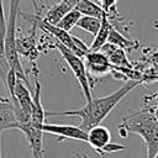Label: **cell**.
<instances>
[{"mask_svg": "<svg viewBox=\"0 0 158 158\" xmlns=\"http://www.w3.org/2000/svg\"><path fill=\"white\" fill-rule=\"evenodd\" d=\"M106 43H110V44H112L115 47H118V48H122L125 51H132V49L137 48V46H138L137 42L131 41L127 37H125L122 33H120L115 28V26L111 27V30L109 32V37H107Z\"/></svg>", "mask_w": 158, "mask_h": 158, "instance_id": "cell-14", "label": "cell"}, {"mask_svg": "<svg viewBox=\"0 0 158 158\" xmlns=\"http://www.w3.org/2000/svg\"><path fill=\"white\" fill-rule=\"evenodd\" d=\"M16 99L17 107L14 110L15 117L17 123H23L30 120L31 116V107H32V95L30 89L26 84H23V80L17 78L14 88V96L10 99Z\"/></svg>", "mask_w": 158, "mask_h": 158, "instance_id": "cell-5", "label": "cell"}, {"mask_svg": "<svg viewBox=\"0 0 158 158\" xmlns=\"http://www.w3.org/2000/svg\"><path fill=\"white\" fill-rule=\"evenodd\" d=\"M116 1L117 0H100V6L104 10V12L109 16L111 12L117 15L116 12Z\"/></svg>", "mask_w": 158, "mask_h": 158, "instance_id": "cell-20", "label": "cell"}, {"mask_svg": "<svg viewBox=\"0 0 158 158\" xmlns=\"http://www.w3.org/2000/svg\"><path fill=\"white\" fill-rule=\"evenodd\" d=\"M84 64L88 74L95 77L106 75L111 70V63L101 51H89L84 54Z\"/></svg>", "mask_w": 158, "mask_h": 158, "instance_id": "cell-7", "label": "cell"}, {"mask_svg": "<svg viewBox=\"0 0 158 158\" xmlns=\"http://www.w3.org/2000/svg\"><path fill=\"white\" fill-rule=\"evenodd\" d=\"M111 141L110 131L101 125H96L86 131V142L91 146L98 153L101 151L104 146H106Z\"/></svg>", "mask_w": 158, "mask_h": 158, "instance_id": "cell-10", "label": "cell"}, {"mask_svg": "<svg viewBox=\"0 0 158 158\" xmlns=\"http://www.w3.org/2000/svg\"><path fill=\"white\" fill-rule=\"evenodd\" d=\"M153 158H158V152H157V153H156V156H154V157H153Z\"/></svg>", "mask_w": 158, "mask_h": 158, "instance_id": "cell-24", "label": "cell"}, {"mask_svg": "<svg viewBox=\"0 0 158 158\" xmlns=\"http://www.w3.org/2000/svg\"><path fill=\"white\" fill-rule=\"evenodd\" d=\"M112 26H114V25L110 22L109 16H107L106 14L102 15L100 28H99V31L96 32V35L94 36V41H93V43L89 46V51H100V48L106 43L107 37H109V32H110V30H111Z\"/></svg>", "mask_w": 158, "mask_h": 158, "instance_id": "cell-13", "label": "cell"}, {"mask_svg": "<svg viewBox=\"0 0 158 158\" xmlns=\"http://www.w3.org/2000/svg\"><path fill=\"white\" fill-rule=\"evenodd\" d=\"M35 91L32 95V107H31V116L30 120L32 123L40 125L42 126L44 123V109L42 106V101H41V84L36 78V83H35Z\"/></svg>", "mask_w": 158, "mask_h": 158, "instance_id": "cell-12", "label": "cell"}, {"mask_svg": "<svg viewBox=\"0 0 158 158\" xmlns=\"http://www.w3.org/2000/svg\"><path fill=\"white\" fill-rule=\"evenodd\" d=\"M16 128L20 130L26 137L32 152V158H44V154H43V133L44 132L42 131V126L32 123L31 121H27L23 123H17Z\"/></svg>", "mask_w": 158, "mask_h": 158, "instance_id": "cell-6", "label": "cell"}, {"mask_svg": "<svg viewBox=\"0 0 158 158\" xmlns=\"http://www.w3.org/2000/svg\"><path fill=\"white\" fill-rule=\"evenodd\" d=\"M5 30H6V19H5L2 0H0V37L5 36Z\"/></svg>", "mask_w": 158, "mask_h": 158, "instance_id": "cell-21", "label": "cell"}, {"mask_svg": "<svg viewBox=\"0 0 158 158\" xmlns=\"http://www.w3.org/2000/svg\"><path fill=\"white\" fill-rule=\"evenodd\" d=\"M40 26H41L44 31H47V32H49L51 35H53V36L57 38V41H58L59 43H62L63 46H65L67 48H69L72 52H74L77 56H79V57L83 58V54L79 52V49L77 48V46H75V43H74L73 36L69 35L68 31H64V30L59 28V27L56 26V25H51V23L46 22L44 20H41V21H40Z\"/></svg>", "mask_w": 158, "mask_h": 158, "instance_id": "cell-9", "label": "cell"}, {"mask_svg": "<svg viewBox=\"0 0 158 158\" xmlns=\"http://www.w3.org/2000/svg\"><path fill=\"white\" fill-rule=\"evenodd\" d=\"M100 25H101V19L95 17V16L81 15L75 26L81 28V30H84V31H86V32H89V33H91L93 36H95L96 32L100 28Z\"/></svg>", "mask_w": 158, "mask_h": 158, "instance_id": "cell-17", "label": "cell"}, {"mask_svg": "<svg viewBox=\"0 0 158 158\" xmlns=\"http://www.w3.org/2000/svg\"><path fill=\"white\" fill-rule=\"evenodd\" d=\"M121 136L123 133H135L143 138L147 148V158H153L158 152V121L151 110L141 111L123 120L118 128Z\"/></svg>", "mask_w": 158, "mask_h": 158, "instance_id": "cell-2", "label": "cell"}, {"mask_svg": "<svg viewBox=\"0 0 158 158\" xmlns=\"http://www.w3.org/2000/svg\"><path fill=\"white\" fill-rule=\"evenodd\" d=\"M5 58V48H4V37H0V60H4Z\"/></svg>", "mask_w": 158, "mask_h": 158, "instance_id": "cell-22", "label": "cell"}, {"mask_svg": "<svg viewBox=\"0 0 158 158\" xmlns=\"http://www.w3.org/2000/svg\"><path fill=\"white\" fill-rule=\"evenodd\" d=\"M73 9V5L68 1V0H62L59 4L54 5L46 15L44 21L51 23V25H57V22L70 10Z\"/></svg>", "mask_w": 158, "mask_h": 158, "instance_id": "cell-15", "label": "cell"}, {"mask_svg": "<svg viewBox=\"0 0 158 158\" xmlns=\"http://www.w3.org/2000/svg\"><path fill=\"white\" fill-rule=\"evenodd\" d=\"M141 81L139 80H128L116 91L111 93L104 98H91L90 101H86V105L81 109L68 110V111H58V112H44L46 117L49 116H78L80 117V128L84 131L90 130L91 127L100 125L102 120L114 110V107L128 94L131 93Z\"/></svg>", "mask_w": 158, "mask_h": 158, "instance_id": "cell-1", "label": "cell"}, {"mask_svg": "<svg viewBox=\"0 0 158 158\" xmlns=\"http://www.w3.org/2000/svg\"><path fill=\"white\" fill-rule=\"evenodd\" d=\"M17 121L9 98H0V135L5 130L16 128Z\"/></svg>", "mask_w": 158, "mask_h": 158, "instance_id": "cell-11", "label": "cell"}, {"mask_svg": "<svg viewBox=\"0 0 158 158\" xmlns=\"http://www.w3.org/2000/svg\"><path fill=\"white\" fill-rule=\"evenodd\" d=\"M125 149H126V147H125V146L118 144V143H112V142L110 141L106 146H104V147L101 148V151L99 152V154L104 156V154H106V153H116V152L125 151Z\"/></svg>", "mask_w": 158, "mask_h": 158, "instance_id": "cell-19", "label": "cell"}, {"mask_svg": "<svg viewBox=\"0 0 158 158\" xmlns=\"http://www.w3.org/2000/svg\"><path fill=\"white\" fill-rule=\"evenodd\" d=\"M151 112H152V115L154 116V118L158 121V104H157V106H154V107L151 110Z\"/></svg>", "mask_w": 158, "mask_h": 158, "instance_id": "cell-23", "label": "cell"}, {"mask_svg": "<svg viewBox=\"0 0 158 158\" xmlns=\"http://www.w3.org/2000/svg\"><path fill=\"white\" fill-rule=\"evenodd\" d=\"M56 48L60 52L63 59L65 60L67 65L70 68V70L73 72L75 79L78 80L81 90H83V94L86 99V101H90L91 100V84H90V79H89V74L86 72V68H85V64H84V60L81 57L77 56L74 52H72L69 48H67L65 46H63L62 43H59L58 41L56 42Z\"/></svg>", "mask_w": 158, "mask_h": 158, "instance_id": "cell-4", "label": "cell"}, {"mask_svg": "<svg viewBox=\"0 0 158 158\" xmlns=\"http://www.w3.org/2000/svg\"><path fill=\"white\" fill-rule=\"evenodd\" d=\"M80 16H81V14L77 10V9H70L58 22H57V25L56 26H58L59 28H62V30H64V31H70L75 25H77V22H78V20L80 19Z\"/></svg>", "mask_w": 158, "mask_h": 158, "instance_id": "cell-18", "label": "cell"}, {"mask_svg": "<svg viewBox=\"0 0 158 158\" xmlns=\"http://www.w3.org/2000/svg\"><path fill=\"white\" fill-rule=\"evenodd\" d=\"M21 0H10V9H9V17L6 20V30H5V36H4V48H5V58L12 68L17 77L22 79L26 85H28V80L26 78V73L22 68L21 60H20V54L17 52V46H16V21H17V15H19V6H20Z\"/></svg>", "mask_w": 158, "mask_h": 158, "instance_id": "cell-3", "label": "cell"}, {"mask_svg": "<svg viewBox=\"0 0 158 158\" xmlns=\"http://www.w3.org/2000/svg\"><path fill=\"white\" fill-rule=\"evenodd\" d=\"M74 9H77L81 15L95 16V17H99V19H101L102 15H105L101 6L95 4L91 0H78L74 4Z\"/></svg>", "mask_w": 158, "mask_h": 158, "instance_id": "cell-16", "label": "cell"}, {"mask_svg": "<svg viewBox=\"0 0 158 158\" xmlns=\"http://www.w3.org/2000/svg\"><path fill=\"white\" fill-rule=\"evenodd\" d=\"M42 131L44 133H51L63 138H70L75 141L86 142V131L80 128V126L73 125H57V123H43Z\"/></svg>", "mask_w": 158, "mask_h": 158, "instance_id": "cell-8", "label": "cell"}]
</instances>
